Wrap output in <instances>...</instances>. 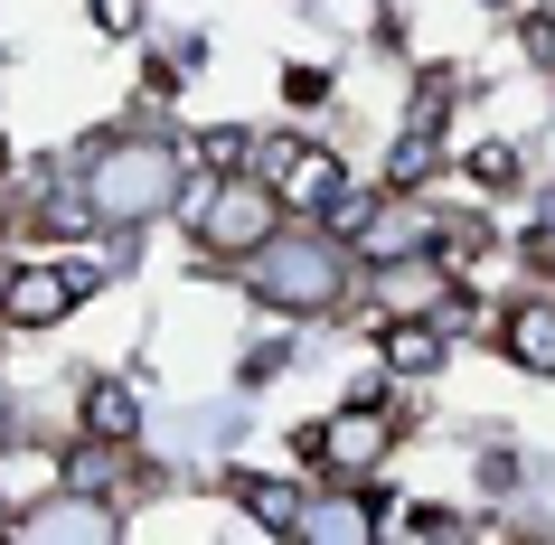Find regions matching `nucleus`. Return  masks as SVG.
Instances as JSON below:
<instances>
[{
	"label": "nucleus",
	"instance_id": "f03ea898",
	"mask_svg": "<svg viewBox=\"0 0 555 545\" xmlns=\"http://www.w3.org/2000/svg\"><path fill=\"white\" fill-rule=\"evenodd\" d=\"M10 311H20V320H48V311H66V283H48V273H29V283L10 291Z\"/></svg>",
	"mask_w": 555,
	"mask_h": 545
},
{
	"label": "nucleus",
	"instance_id": "f257e3e1",
	"mask_svg": "<svg viewBox=\"0 0 555 545\" xmlns=\"http://www.w3.org/2000/svg\"><path fill=\"white\" fill-rule=\"evenodd\" d=\"M508 329H518V358H527V367H555V311H518Z\"/></svg>",
	"mask_w": 555,
	"mask_h": 545
},
{
	"label": "nucleus",
	"instance_id": "7ed1b4c3",
	"mask_svg": "<svg viewBox=\"0 0 555 545\" xmlns=\"http://www.w3.org/2000/svg\"><path fill=\"white\" fill-rule=\"evenodd\" d=\"M470 170L490 179V189H518V160H508V151H480V160H470Z\"/></svg>",
	"mask_w": 555,
	"mask_h": 545
}]
</instances>
